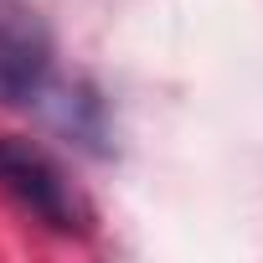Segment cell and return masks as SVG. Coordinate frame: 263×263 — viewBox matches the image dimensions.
Wrapping results in <instances>:
<instances>
[{"mask_svg":"<svg viewBox=\"0 0 263 263\" xmlns=\"http://www.w3.org/2000/svg\"><path fill=\"white\" fill-rule=\"evenodd\" d=\"M52 78V31L31 0H0V103H36Z\"/></svg>","mask_w":263,"mask_h":263,"instance_id":"2","label":"cell"},{"mask_svg":"<svg viewBox=\"0 0 263 263\" xmlns=\"http://www.w3.org/2000/svg\"><path fill=\"white\" fill-rule=\"evenodd\" d=\"M0 191H6L26 217L62 237H88L93 232V206L78 191V181L31 140L0 135Z\"/></svg>","mask_w":263,"mask_h":263,"instance_id":"1","label":"cell"}]
</instances>
